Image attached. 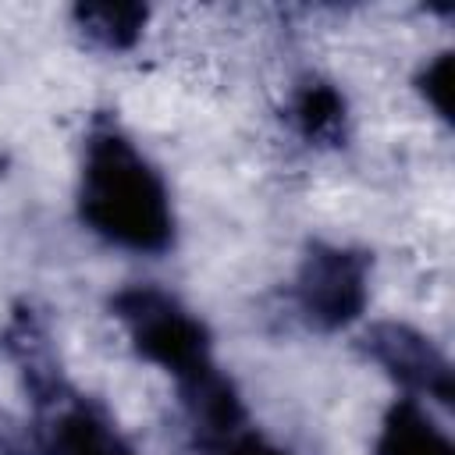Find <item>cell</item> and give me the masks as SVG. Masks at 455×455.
I'll use <instances>...</instances> for the list:
<instances>
[{"instance_id":"7","label":"cell","mask_w":455,"mask_h":455,"mask_svg":"<svg viewBox=\"0 0 455 455\" xmlns=\"http://www.w3.org/2000/svg\"><path fill=\"white\" fill-rule=\"evenodd\" d=\"M345 103L331 85H309L295 103V121L302 124L306 139H334L341 132Z\"/></svg>"},{"instance_id":"8","label":"cell","mask_w":455,"mask_h":455,"mask_svg":"<svg viewBox=\"0 0 455 455\" xmlns=\"http://www.w3.org/2000/svg\"><path fill=\"white\" fill-rule=\"evenodd\" d=\"M206 455H288V451L267 444V441L256 437V434H242V430H238V434H231V437H224V441H217V444H210Z\"/></svg>"},{"instance_id":"4","label":"cell","mask_w":455,"mask_h":455,"mask_svg":"<svg viewBox=\"0 0 455 455\" xmlns=\"http://www.w3.org/2000/svg\"><path fill=\"white\" fill-rule=\"evenodd\" d=\"M366 352L384 366V373H391L405 391L416 395H434L437 402L451 398V370L448 359L434 348V341L419 331H412L409 323H373L366 334Z\"/></svg>"},{"instance_id":"6","label":"cell","mask_w":455,"mask_h":455,"mask_svg":"<svg viewBox=\"0 0 455 455\" xmlns=\"http://www.w3.org/2000/svg\"><path fill=\"white\" fill-rule=\"evenodd\" d=\"M78 32L103 50H124L146 25V7L135 4H78L75 7Z\"/></svg>"},{"instance_id":"3","label":"cell","mask_w":455,"mask_h":455,"mask_svg":"<svg viewBox=\"0 0 455 455\" xmlns=\"http://www.w3.org/2000/svg\"><path fill=\"white\" fill-rule=\"evenodd\" d=\"M299 306L316 327L355 320L366 306V259L338 245H313L299 270Z\"/></svg>"},{"instance_id":"1","label":"cell","mask_w":455,"mask_h":455,"mask_svg":"<svg viewBox=\"0 0 455 455\" xmlns=\"http://www.w3.org/2000/svg\"><path fill=\"white\" fill-rule=\"evenodd\" d=\"M78 210L96 235L135 252H164L174 235L164 178L117 132H100L85 142Z\"/></svg>"},{"instance_id":"5","label":"cell","mask_w":455,"mask_h":455,"mask_svg":"<svg viewBox=\"0 0 455 455\" xmlns=\"http://www.w3.org/2000/svg\"><path fill=\"white\" fill-rule=\"evenodd\" d=\"M377 455H451V444L416 405V398H405L387 412Z\"/></svg>"},{"instance_id":"2","label":"cell","mask_w":455,"mask_h":455,"mask_svg":"<svg viewBox=\"0 0 455 455\" xmlns=\"http://www.w3.org/2000/svg\"><path fill=\"white\" fill-rule=\"evenodd\" d=\"M114 313L128 323L135 348L149 363L174 373L178 380H188L199 370L213 366L203 323L196 316H188V309H181L160 288H124V291H117Z\"/></svg>"}]
</instances>
